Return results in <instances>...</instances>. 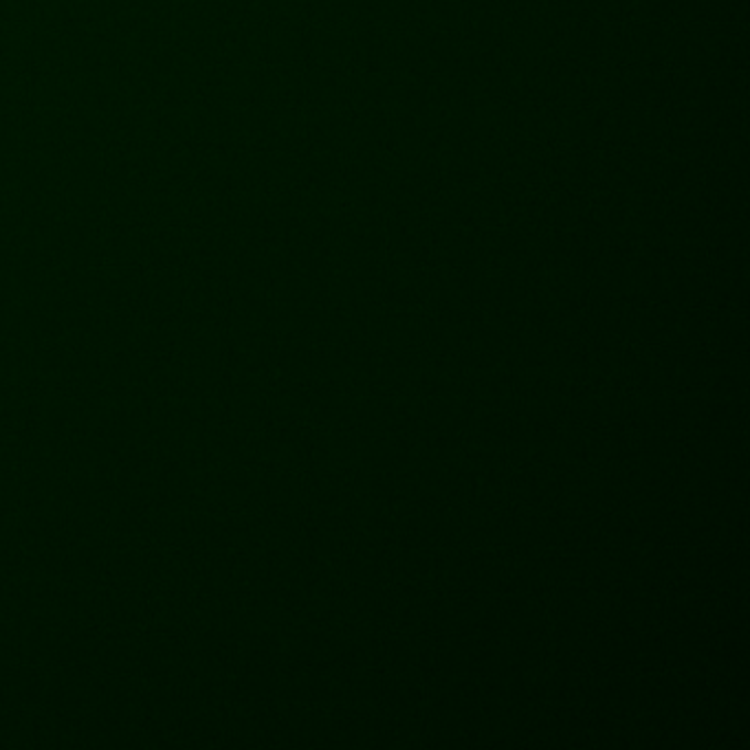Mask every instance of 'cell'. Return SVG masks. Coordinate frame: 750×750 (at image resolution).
I'll return each mask as SVG.
<instances>
[]
</instances>
